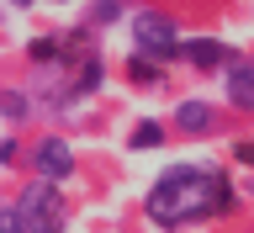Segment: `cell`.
Returning <instances> with one entry per match:
<instances>
[{
	"mask_svg": "<svg viewBox=\"0 0 254 233\" xmlns=\"http://www.w3.org/2000/svg\"><path fill=\"white\" fill-rule=\"evenodd\" d=\"M132 143H138V149H154L159 143V122H143L138 133H132Z\"/></svg>",
	"mask_w": 254,
	"mask_h": 233,
	"instance_id": "8",
	"label": "cell"
},
{
	"mask_svg": "<svg viewBox=\"0 0 254 233\" xmlns=\"http://www.w3.org/2000/svg\"><path fill=\"white\" fill-rule=\"evenodd\" d=\"M16 5H27V0H16Z\"/></svg>",
	"mask_w": 254,
	"mask_h": 233,
	"instance_id": "10",
	"label": "cell"
},
{
	"mask_svg": "<svg viewBox=\"0 0 254 233\" xmlns=\"http://www.w3.org/2000/svg\"><path fill=\"white\" fill-rule=\"evenodd\" d=\"M37 170H43L48 180H69V170H74L69 143H64V138H43V149H37Z\"/></svg>",
	"mask_w": 254,
	"mask_h": 233,
	"instance_id": "4",
	"label": "cell"
},
{
	"mask_svg": "<svg viewBox=\"0 0 254 233\" xmlns=\"http://www.w3.org/2000/svg\"><path fill=\"white\" fill-rule=\"evenodd\" d=\"M186 53H190V64L212 69V64H222V53H228V48H222V43H206V37H196V43H190Z\"/></svg>",
	"mask_w": 254,
	"mask_h": 233,
	"instance_id": "7",
	"label": "cell"
},
{
	"mask_svg": "<svg viewBox=\"0 0 254 233\" xmlns=\"http://www.w3.org/2000/svg\"><path fill=\"white\" fill-rule=\"evenodd\" d=\"M222 202H228L222 175H206V170L180 164V170H170V175L154 186L148 212H154L159 223H186V218H201V212H212V207H222Z\"/></svg>",
	"mask_w": 254,
	"mask_h": 233,
	"instance_id": "1",
	"label": "cell"
},
{
	"mask_svg": "<svg viewBox=\"0 0 254 233\" xmlns=\"http://www.w3.org/2000/svg\"><path fill=\"white\" fill-rule=\"evenodd\" d=\"M21 223L32 233H59L64 228V202H59V180H32L27 196H21Z\"/></svg>",
	"mask_w": 254,
	"mask_h": 233,
	"instance_id": "2",
	"label": "cell"
},
{
	"mask_svg": "<svg viewBox=\"0 0 254 233\" xmlns=\"http://www.w3.org/2000/svg\"><path fill=\"white\" fill-rule=\"evenodd\" d=\"M0 233H32V228L21 223V212H0Z\"/></svg>",
	"mask_w": 254,
	"mask_h": 233,
	"instance_id": "9",
	"label": "cell"
},
{
	"mask_svg": "<svg viewBox=\"0 0 254 233\" xmlns=\"http://www.w3.org/2000/svg\"><path fill=\"white\" fill-rule=\"evenodd\" d=\"M132 37H138V48L148 59H170L175 53V27H170V16H159V11H138L132 16Z\"/></svg>",
	"mask_w": 254,
	"mask_h": 233,
	"instance_id": "3",
	"label": "cell"
},
{
	"mask_svg": "<svg viewBox=\"0 0 254 233\" xmlns=\"http://www.w3.org/2000/svg\"><path fill=\"white\" fill-rule=\"evenodd\" d=\"M175 122L186 127V133H201V127H206V122H212V111H206V106H201V101H186V106L175 111Z\"/></svg>",
	"mask_w": 254,
	"mask_h": 233,
	"instance_id": "6",
	"label": "cell"
},
{
	"mask_svg": "<svg viewBox=\"0 0 254 233\" xmlns=\"http://www.w3.org/2000/svg\"><path fill=\"white\" fill-rule=\"evenodd\" d=\"M228 95H233L244 111H254V64H238L233 75H228Z\"/></svg>",
	"mask_w": 254,
	"mask_h": 233,
	"instance_id": "5",
	"label": "cell"
}]
</instances>
